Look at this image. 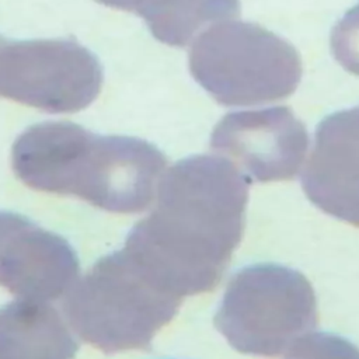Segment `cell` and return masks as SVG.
Listing matches in <instances>:
<instances>
[{
    "mask_svg": "<svg viewBox=\"0 0 359 359\" xmlns=\"http://www.w3.org/2000/svg\"><path fill=\"white\" fill-rule=\"evenodd\" d=\"M102 76L97 56L73 39L0 36V97L48 112H76L95 100Z\"/></svg>",
    "mask_w": 359,
    "mask_h": 359,
    "instance_id": "8992f818",
    "label": "cell"
},
{
    "mask_svg": "<svg viewBox=\"0 0 359 359\" xmlns=\"http://www.w3.org/2000/svg\"><path fill=\"white\" fill-rule=\"evenodd\" d=\"M77 348L48 302L17 299L0 309V359H74Z\"/></svg>",
    "mask_w": 359,
    "mask_h": 359,
    "instance_id": "9c48e42d",
    "label": "cell"
},
{
    "mask_svg": "<svg viewBox=\"0 0 359 359\" xmlns=\"http://www.w3.org/2000/svg\"><path fill=\"white\" fill-rule=\"evenodd\" d=\"M215 325L236 351L278 358L316 328L314 290L306 276L292 268L245 266L230 279Z\"/></svg>",
    "mask_w": 359,
    "mask_h": 359,
    "instance_id": "5b68a950",
    "label": "cell"
},
{
    "mask_svg": "<svg viewBox=\"0 0 359 359\" xmlns=\"http://www.w3.org/2000/svg\"><path fill=\"white\" fill-rule=\"evenodd\" d=\"M306 126L287 107L237 111L215 126L210 147L251 182L290 180L304 161Z\"/></svg>",
    "mask_w": 359,
    "mask_h": 359,
    "instance_id": "52a82bcc",
    "label": "cell"
},
{
    "mask_svg": "<svg viewBox=\"0 0 359 359\" xmlns=\"http://www.w3.org/2000/svg\"><path fill=\"white\" fill-rule=\"evenodd\" d=\"M286 359H359V349L339 335L310 332L293 344Z\"/></svg>",
    "mask_w": 359,
    "mask_h": 359,
    "instance_id": "8fae6325",
    "label": "cell"
},
{
    "mask_svg": "<svg viewBox=\"0 0 359 359\" xmlns=\"http://www.w3.org/2000/svg\"><path fill=\"white\" fill-rule=\"evenodd\" d=\"M302 185L323 212L359 227V105L320 122Z\"/></svg>",
    "mask_w": 359,
    "mask_h": 359,
    "instance_id": "ba28073f",
    "label": "cell"
},
{
    "mask_svg": "<svg viewBox=\"0 0 359 359\" xmlns=\"http://www.w3.org/2000/svg\"><path fill=\"white\" fill-rule=\"evenodd\" d=\"M181 299L149 283L122 250L97 261L66 293L70 328L105 353L147 349L177 314Z\"/></svg>",
    "mask_w": 359,
    "mask_h": 359,
    "instance_id": "3957f363",
    "label": "cell"
},
{
    "mask_svg": "<svg viewBox=\"0 0 359 359\" xmlns=\"http://www.w3.org/2000/svg\"><path fill=\"white\" fill-rule=\"evenodd\" d=\"M331 50L346 70L359 76V3L348 10L334 25Z\"/></svg>",
    "mask_w": 359,
    "mask_h": 359,
    "instance_id": "7c38bea8",
    "label": "cell"
},
{
    "mask_svg": "<svg viewBox=\"0 0 359 359\" xmlns=\"http://www.w3.org/2000/svg\"><path fill=\"white\" fill-rule=\"evenodd\" d=\"M11 165L34 189L77 196L108 212L137 213L153 203L165 157L139 137L52 121L20 133Z\"/></svg>",
    "mask_w": 359,
    "mask_h": 359,
    "instance_id": "7a4b0ae2",
    "label": "cell"
},
{
    "mask_svg": "<svg viewBox=\"0 0 359 359\" xmlns=\"http://www.w3.org/2000/svg\"><path fill=\"white\" fill-rule=\"evenodd\" d=\"M250 181L222 156H192L163 172L151 212L123 254L156 289L177 299L220 282L241 241Z\"/></svg>",
    "mask_w": 359,
    "mask_h": 359,
    "instance_id": "6da1fadb",
    "label": "cell"
},
{
    "mask_svg": "<svg viewBox=\"0 0 359 359\" xmlns=\"http://www.w3.org/2000/svg\"><path fill=\"white\" fill-rule=\"evenodd\" d=\"M194 79L222 105H258L282 100L297 87L302 62L279 35L252 22L223 20L191 43Z\"/></svg>",
    "mask_w": 359,
    "mask_h": 359,
    "instance_id": "277c9868",
    "label": "cell"
},
{
    "mask_svg": "<svg viewBox=\"0 0 359 359\" xmlns=\"http://www.w3.org/2000/svg\"><path fill=\"white\" fill-rule=\"evenodd\" d=\"M140 15L151 35L171 46H184L208 25L238 14V0H97Z\"/></svg>",
    "mask_w": 359,
    "mask_h": 359,
    "instance_id": "30bf717a",
    "label": "cell"
}]
</instances>
